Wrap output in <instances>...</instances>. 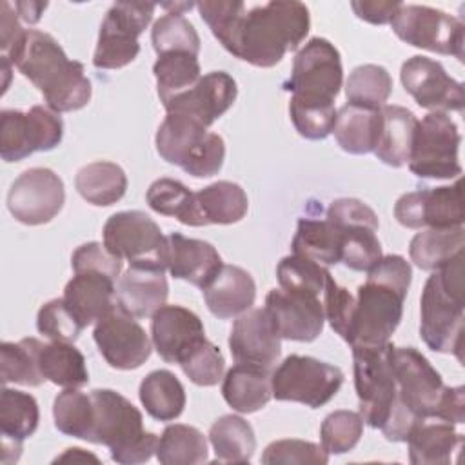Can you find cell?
<instances>
[{
    "label": "cell",
    "mask_w": 465,
    "mask_h": 465,
    "mask_svg": "<svg viewBox=\"0 0 465 465\" xmlns=\"http://www.w3.org/2000/svg\"><path fill=\"white\" fill-rule=\"evenodd\" d=\"M5 56L44 94L54 113L78 111L89 104L93 87L84 64L67 58L49 33L27 29Z\"/></svg>",
    "instance_id": "cell-1"
},
{
    "label": "cell",
    "mask_w": 465,
    "mask_h": 465,
    "mask_svg": "<svg viewBox=\"0 0 465 465\" xmlns=\"http://www.w3.org/2000/svg\"><path fill=\"white\" fill-rule=\"evenodd\" d=\"M358 287L349 336L351 349H374L391 341L401 322L403 302L412 280L411 263L400 254L381 256Z\"/></svg>",
    "instance_id": "cell-2"
},
{
    "label": "cell",
    "mask_w": 465,
    "mask_h": 465,
    "mask_svg": "<svg viewBox=\"0 0 465 465\" xmlns=\"http://www.w3.org/2000/svg\"><path fill=\"white\" fill-rule=\"evenodd\" d=\"M311 29L305 4L296 0H272L247 7L232 56L254 65L272 67L285 53L298 49Z\"/></svg>",
    "instance_id": "cell-3"
},
{
    "label": "cell",
    "mask_w": 465,
    "mask_h": 465,
    "mask_svg": "<svg viewBox=\"0 0 465 465\" xmlns=\"http://www.w3.org/2000/svg\"><path fill=\"white\" fill-rule=\"evenodd\" d=\"M463 252L432 271L420 300V336L436 352L454 354L463 361V318H465Z\"/></svg>",
    "instance_id": "cell-4"
},
{
    "label": "cell",
    "mask_w": 465,
    "mask_h": 465,
    "mask_svg": "<svg viewBox=\"0 0 465 465\" xmlns=\"http://www.w3.org/2000/svg\"><path fill=\"white\" fill-rule=\"evenodd\" d=\"M93 430L89 443L105 445L111 460L120 465H136L151 460L158 447V436L143 430L142 412L113 389H94Z\"/></svg>",
    "instance_id": "cell-5"
},
{
    "label": "cell",
    "mask_w": 465,
    "mask_h": 465,
    "mask_svg": "<svg viewBox=\"0 0 465 465\" xmlns=\"http://www.w3.org/2000/svg\"><path fill=\"white\" fill-rule=\"evenodd\" d=\"M154 142L158 154L167 163L182 167L194 178L214 176L223 165V138L185 114L167 113Z\"/></svg>",
    "instance_id": "cell-6"
},
{
    "label": "cell",
    "mask_w": 465,
    "mask_h": 465,
    "mask_svg": "<svg viewBox=\"0 0 465 465\" xmlns=\"http://www.w3.org/2000/svg\"><path fill=\"white\" fill-rule=\"evenodd\" d=\"M343 84L340 51L325 38H311L294 56L292 73L283 82L291 100L305 104H334Z\"/></svg>",
    "instance_id": "cell-7"
},
{
    "label": "cell",
    "mask_w": 465,
    "mask_h": 465,
    "mask_svg": "<svg viewBox=\"0 0 465 465\" xmlns=\"http://www.w3.org/2000/svg\"><path fill=\"white\" fill-rule=\"evenodd\" d=\"M104 245L133 267L167 269V236L143 211H122L107 218Z\"/></svg>",
    "instance_id": "cell-8"
},
{
    "label": "cell",
    "mask_w": 465,
    "mask_h": 465,
    "mask_svg": "<svg viewBox=\"0 0 465 465\" xmlns=\"http://www.w3.org/2000/svg\"><path fill=\"white\" fill-rule=\"evenodd\" d=\"M460 131L447 113H429L418 120L411 154L409 169L418 178H458L461 165L458 158Z\"/></svg>",
    "instance_id": "cell-9"
},
{
    "label": "cell",
    "mask_w": 465,
    "mask_h": 465,
    "mask_svg": "<svg viewBox=\"0 0 465 465\" xmlns=\"http://www.w3.org/2000/svg\"><path fill=\"white\" fill-rule=\"evenodd\" d=\"M343 383L340 367L312 356L291 354L272 372V398L318 409L331 401Z\"/></svg>",
    "instance_id": "cell-10"
},
{
    "label": "cell",
    "mask_w": 465,
    "mask_h": 465,
    "mask_svg": "<svg viewBox=\"0 0 465 465\" xmlns=\"http://www.w3.org/2000/svg\"><path fill=\"white\" fill-rule=\"evenodd\" d=\"M392 349L391 341L374 349H352L358 412L363 423L374 429L383 427L398 396Z\"/></svg>",
    "instance_id": "cell-11"
},
{
    "label": "cell",
    "mask_w": 465,
    "mask_h": 465,
    "mask_svg": "<svg viewBox=\"0 0 465 465\" xmlns=\"http://www.w3.org/2000/svg\"><path fill=\"white\" fill-rule=\"evenodd\" d=\"M154 9L156 4L151 2H114L102 20L93 65L120 69L131 64L140 53L138 36L153 20Z\"/></svg>",
    "instance_id": "cell-12"
},
{
    "label": "cell",
    "mask_w": 465,
    "mask_h": 465,
    "mask_svg": "<svg viewBox=\"0 0 465 465\" xmlns=\"http://www.w3.org/2000/svg\"><path fill=\"white\" fill-rule=\"evenodd\" d=\"M391 27L409 45L438 54H452L463 62L465 25L460 18L445 11L429 5L401 4L391 20Z\"/></svg>",
    "instance_id": "cell-13"
},
{
    "label": "cell",
    "mask_w": 465,
    "mask_h": 465,
    "mask_svg": "<svg viewBox=\"0 0 465 465\" xmlns=\"http://www.w3.org/2000/svg\"><path fill=\"white\" fill-rule=\"evenodd\" d=\"M64 136V120L44 105L29 111L4 109L0 113V156L4 162H20L36 151L54 149Z\"/></svg>",
    "instance_id": "cell-14"
},
{
    "label": "cell",
    "mask_w": 465,
    "mask_h": 465,
    "mask_svg": "<svg viewBox=\"0 0 465 465\" xmlns=\"http://www.w3.org/2000/svg\"><path fill=\"white\" fill-rule=\"evenodd\" d=\"M392 369L401 405L420 420L436 418L445 385L429 360L414 347H394Z\"/></svg>",
    "instance_id": "cell-15"
},
{
    "label": "cell",
    "mask_w": 465,
    "mask_h": 465,
    "mask_svg": "<svg viewBox=\"0 0 465 465\" xmlns=\"http://www.w3.org/2000/svg\"><path fill=\"white\" fill-rule=\"evenodd\" d=\"M65 189L62 178L47 167L24 171L9 187L7 209L24 225L51 222L64 207Z\"/></svg>",
    "instance_id": "cell-16"
},
{
    "label": "cell",
    "mask_w": 465,
    "mask_h": 465,
    "mask_svg": "<svg viewBox=\"0 0 465 465\" xmlns=\"http://www.w3.org/2000/svg\"><path fill=\"white\" fill-rule=\"evenodd\" d=\"M93 338L104 360L120 371L142 367L153 351V341L145 329L118 305L94 323Z\"/></svg>",
    "instance_id": "cell-17"
},
{
    "label": "cell",
    "mask_w": 465,
    "mask_h": 465,
    "mask_svg": "<svg viewBox=\"0 0 465 465\" xmlns=\"http://www.w3.org/2000/svg\"><path fill=\"white\" fill-rule=\"evenodd\" d=\"M394 216L407 229L463 227L461 182L401 194L394 203Z\"/></svg>",
    "instance_id": "cell-18"
},
{
    "label": "cell",
    "mask_w": 465,
    "mask_h": 465,
    "mask_svg": "<svg viewBox=\"0 0 465 465\" xmlns=\"http://www.w3.org/2000/svg\"><path fill=\"white\" fill-rule=\"evenodd\" d=\"M400 78L414 102L430 113L461 111L465 105L461 82L450 78L443 65L432 58L421 54L407 58L401 65Z\"/></svg>",
    "instance_id": "cell-19"
},
{
    "label": "cell",
    "mask_w": 465,
    "mask_h": 465,
    "mask_svg": "<svg viewBox=\"0 0 465 465\" xmlns=\"http://www.w3.org/2000/svg\"><path fill=\"white\" fill-rule=\"evenodd\" d=\"M263 309L282 340L312 341L323 331L325 312L316 294L271 289Z\"/></svg>",
    "instance_id": "cell-20"
},
{
    "label": "cell",
    "mask_w": 465,
    "mask_h": 465,
    "mask_svg": "<svg viewBox=\"0 0 465 465\" xmlns=\"http://www.w3.org/2000/svg\"><path fill=\"white\" fill-rule=\"evenodd\" d=\"M229 351L236 363L272 372L282 354V338L265 309H249L234 320Z\"/></svg>",
    "instance_id": "cell-21"
},
{
    "label": "cell",
    "mask_w": 465,
    "mask_h": 465,
    "mask_svg": "<svg viewBox=\"0 0 465 465\" xmlns=\"http://www.w3.org/2000/svg\"><path fill=\"white\" fill-rule=\"evenodd\" d=\"M238 87L225 71L203 74L191 89L176 94L163 104L167 113L185 114L205 127H211L234 104Z\"/></svg>",
    "instance_id": "cell-22"
},
{
    "label": "cell",
    "mask_w": 465,
    "mask_h": 465,
    "mask_svg": "<svg viewBox=\"0 0 465 465\" xmlns=\"http://www.w3.org/2000/svg\"><path fill=\"white\" fill-rule=\"evenodd\" d=\"M202 340H205V331L200 316L182 305H162L151 316V341L167 363L180 365Z\"/></svg>",
    "instance_id": "cell-23"
},
{
    "label": "cell",
    "mask_w": 465,
    "mask_h": 465,
    "mask_svg": "<svg viewBox=\"0 0 465 465\" xmlns=\"http://www.w3.org/2000/svg\"><path fill=\"white\" fill-rule=\"evenodd\" d=\"M222 265L218 251L209 242L187 238L180 232L167 236V269L173 278L205 289Z\"/></svg>",
    "instance_id": "cell-24"
},
{
    "label": "cell",
    "mask_w": 465,
    "mask_h": 465,
    "mask_svg": "<svg viewBox=\"0 0 465 465\" xmlns=\"http://www.w3.org/2000/svg\"><path fill=\"white\" fill-rule=\"evenodd\" d=\"M40 420L35 396L24 391L7 389L0 394V434H2V463H16L22 454V443L33 436Z\"/></svg>",
    "instance_id": "cell-25"
},
{
    "label": "cell",
    "mask_w": 465,
    "mask_h": 465,
    "mask_svg": "<svg viewBox=\"0 0 465 465\" xmlns=\"http://www.w3.org/2000/svg\"><path fill=\"white\" fill-rule=\"evenodd\" d=\"M116 280L104 272L84 271L74 272V276L65 283L64 302L80 325L85 329L105 316L114 305Z\"/></svg>",
    "instance_id": "cell-26"
},
{
    "label": "cell",
    "mask_w": 465,
    "mask_h": 465,
    "mask_svg": "<svg viewBox=\"0 0 465 465\" xmlns=\"http://www.w3.org/2000/svg\"><path fill=\"white\" fill-rule=\"evenodd\" d=\"M169 283L163 271L133 267L116 282V305L133 318H151L162 305H165Z\"/></svg>",
    "instance_id": "cell-27"
},
{
    "label": "cell",
    "mask_w": 465,
    "mask_h": 465,
    "mask_svg": "<svg viewBox=\"0 0 465 465\" xmlns=\"http://www.w3.org/2000/svg\"><path fill=\"white\" fill-rule=\"evenodd\" d=\"M207 309L220 320L240 316L249 311L256 298L252 276L238 265H222L213 282L202 289Z\"/></svg>",
    "instance_id": "cell-28"
},
{
    "label": "cell",
    "mask_w": 465,
    "mask_h": 465,
    "mask_svg": "<svg viewBox=\"0 0 465 465\" xmlns=\"http://www.w3.org/2000/svg\"><path fill=\"white\" fill-rule=\"evenodd\" d=\"M222 396L232 411L251 414L263 409L272 398L271 371L236 363L223 376Z\"/></svg>",
    "instance_id": "cell-29"
},
{
    "label": "cell",
    "mask_w": 465,
    "mask_h": 465,
    "mask_svg": "<svg viewBox=\"0 0 465 465\" xmlns=\"http://www.w3.org/2000/svg\"><path fill=\"white\" fill-rule=\"evenodd\" d=\"M381 129V107H361L345 104L336 113L332 127L338 145L349 154L372 153Z\"/></svg>",
    "instance_id": "cell-30"
},
{
    "label": "cell",
    "mask_w": 465,
    "mask_h": 465,
    "mask_svg": "<svg viewBox=\"0 0 465 465\" xmlns=\"http://www.w3.org/2000/svg\"><path fill=\"white\" fill-rule=\"evenodd\" d=\"M343 229L329 218H300L292 238V252L305 256L320 265L341 262Z\"/></svg>",
    "instance_id": "cell-31"
},
{
    "label": "cell",
    "mask_w": 465,
    "mask_h": 465,
    "mask_svg": "<svg viewBox=\"0 0 465 465\" xmlns=\"http://www.w3.org/2000/svg\"><path fill=\"white\" fill-rule=\"evenodd\" d=\"M418 118L401 105H381V129L374 154L385 165L401 167L409 162Z\"/></svg>",
    "instance_id": "cell-32"
},
{
    "label": "cell",
    "mask_w": 465,
    "mask_h": 465,
    "mask_svg": "<svg viewBox=\"0 0 465 465\" xmlns=\"http://www.w3.org/2000/svg\"><path fill=\"white\" fill-rule=\"evenodd\" d=\"M409 460L414 465H449L452 454L461 449L463 434L452 423L421 421L407 438Z\"/></svg>",
    "instance_id": "cell-33"
},
{
    "label": "cell",
    "mask_w": 465,
    "mask_h": 465,
    "mask_svg": "<svg viewBox=\"0 0 465 465\" xmlns=\"http://www.w3.org/2000/svg\"><path fill=\"white\" fill-rule=\"evenodd\" d=\"M38 367L44 380L65 389H80L89 383V372L84 354L67 341H49L38 340L36 349Z\"/></svg>",
    "instance_id": "cell-34"
},
{
    "label": "cell",
    "mask_w": 465,
    "mask_h": 465,
    "mask_svg": "<svg viewBox=\"0 0 465 465\" xmlns=\"http://www.w3.org/2000/svg\"><path fill=\"white\" fill-rule=\"evenodd\" d=\"M74 187L87 203L107 207L124 198L127 176L118 163L98 160L84 165L76 173Z\"/></svg>",
    "instance_id": "cell-35"
},
{
    "label": "cell",
    "mask_w": 465,
    "mask_h": 465,
    "mask_svg": "<svg viewBox=\"0 0 465 465\" xmlns=\"http://www.w3.org/2000/svg\"><path fill=\"white\" fill-rule=\"evenodd\" d=\"M194 198L203 225L236 223L247 214L249 209L245 191L238 183L227 180L214 182L196 191Z\"/></svg>",
    "instance_id": "cell-36"
},
{
    "label": "cell",
    "mask_w": 465,
    "mask_h": 465,
    "mask_svg": "<svg viewBox=\"0 0 465 465\" xmlns=\"http://www.w3.org/2000/svg\"><path fill=\"white\" fill-rule=\"evenodd\" d=\"M138 396L147 414L158 421L176 420L187 401L182 381L167 369L149 372L140 383Z\"/></svg>",
    "instance_id": "cell-37"
},
{
    "label": "cell",
    "mask_w": 465,
    "mask_h": 465,
    "mask_svg": "<svg viewBox=\"0 0 465 465\" xmlns=\"http://www.w3.org/2000/svg\"><path fill=\"white\" fill-rule=\"evenodd\" d=\"M465 247L463 227L449 229H425L411 240L409 254L411 260L423 271H438Z\"/></svg>",
    "instance_id": "cell-38"
},
{
    "label": "cell",
    "mask_w": 465,
    "mask_h": 465,
    "mask_svg": "<svg viewBox=\"0 0 465 465\" xmlns=\"http://www.w3.org/2000/svg\"><path fill=\"white\" fill-rule=\"evenodd\" d=\"M209 440L216 461L249 463L256 450V438L251 423L236 414L218 418L209 429Z\"/></svg>",
    "instance_id": "cell-39"
},
{
    "label": "cell",
    "mask_w": 465,
    "mask_h": 465,
    "mask_svg": "<svg viewBox=\"0 0 465 465\" xmlns=\"http://www.w3.org/2000/svg\"><path fill=\"white\" fill-rule=\"evenodd\" d=\"M149 207L163 216H173L183 225L202 227V218L196 207L194 193L178 180L158 178L154 180L145 194Z\"/></svg>",
    "instance_id": "cell-40"
},
{
    "label": "cell",
    "mask_w": 465,
    "mask_h": 465,
    "mask_svg": "<svg viewBox=\"0 0 465 465\" xmlns=\"http://www.w3.org/2000/svg\"><path fill=\"white\" fill-rule=\"evenodd\" d=\"M207 440L191 425H167L158 438L156 460L162 465H198L207 461Z\"/></svg>",
    "instance_id": "cell-41"
},
{
    "label": "cell",
    "mask_w": 465,
    "mask_h": 465,
    "mask_svg": "<svg viewBox=\"0 0 465 465\" xmlns=\"http://www.w3.org/2000/svg\"><path fill=\"white\" fill-rule=\"evenodd\" d=\"M153 73L156 78V91L162 105L176 94L191 89L202 78L198 56L189 53L158 54L153 65Z\"/></svg>",
    "instance_id": "cell-42"
},
{
    "label": "cell",
    "mask_w": 465,
    "mask_h": 465,
    "mask_svg": "<svg viewBox=\"0 0 465 465\" xmlns=\"http://www.w3.org/2000/svg\"><path fill=\"white\" fill-rule=\"evenodd\" d=\"M38 340L24 338L20 341H4L0 345V376L2 383H20L27 387L42 385L44 376L36 358Z\"/></svg>",
    "instance_id": "cell-43"
},
{
    "label": "cell",
    "mask_w": 465,
    "mask_h": 465,
    "mask_svg": "<svg viewBox=\"0 0 465 465\" xmlns=\"http://www.w3.org/2000/svg\"><path fill=\"white\" fill-rule=\"evenodd\" d=\"M392 91V78L389 71L376 64H363L351 71L345 82L347 104L361 107H381Z\"/></svg>",
    "instance_id": "cell-44"
},
{
    "label": "cell",
    "mask_w": 465,
    "mask_h": 465,
    "mask_svg": "<svg viewBox=\"0 0 465 465\" xmlns=\"http://www.w3.org/2000/svg\"><path fill=\"white\" fill-rule=\"evenodd\" d=\"M54 427L78 440L89 441L93 430V400L91 394L78 389H65L53 401Z\"/></svg>",
    "instance_id": "cell-45"
},
{
    "label": "cell",
    "mask_w": 465,
    "mask_h": 465,
    "mask_svg": "<svg viewBox=\"0 0 465 465\" xmlns=\"http://www.w3.org/2000/svg\"><path fill=\"white\" fill-rule=\"evenodd\" d=\"M151 42L156 54L163 53H189L198 56L200 36L194 25L182 15L165 13L151 29Z\"/></svg>",
    "instance_id": "cell-46"
},
{
    "label": "cell",
    "mask_w": 465,
    "mask_h": 465,
    "mask_svg": "<svg viewBox=\"0 0 465 465\" xmlns=\"http://www.w3.org/2000/svg\"><path fill=\"white\" fill-rule=\"evenodd\" d=\"M196 7L214 38L223 45L225 51L232 53L247 5L240 0H203L198 2Z\"/></svg>",
    "instance_id": "cell-47"
},
{
    "label": "cell",
    "mask_w": 465,
    "mask_h": 465,
    "mask_svg": "<svg viewBox=\"0 0 465 465\" xmlns=\"http://www.w3.org/2000/svg\"><path fill=\"white\" fill-rule=\"evenodd\" d=\"M331 272L325 265H320L305 256L289 254L280 260L276 267V276L280 289L296 291V292H309L320 296L325 287V278Z\"/></svg>",
    "instance_id": "cell-48"
},
{
    "label": "cell",
    "mask_w": 465,
    "mask_h": 465,
    "mask_svg": "<svg viewBox=\"0 0 465 465\" xmlns=\"http://www.w3.org/2000/svg\"><path fill=\"white\" fill-rule=\"evenodd\" d=\"M363 434V420L354 411H334L325 416L320 427V441L327 454L352 450Z\"/></svg>",
    "instance_id": "cell-49"
},
{
    "label": "cell",
    "mask_w": 465,
    "mask_h": 465,
    "mask_svg": "<svg viewBox=\"0 0 465 465\" xmlns=\"http://www.w3.org/2000/svg\"><path fill=\"white\" fill-rule=\"evenodd\" d=\"M180 367L194 385L213 387L223 378L225 360L220 349L205 338L185 354Z\"/></svg>",
    "instance_id": "cell-50"
},
{
    "label": "cell",
    "mask_w": 465,
    "mask_h": 465,
    "mask_svg": "<svg viewBox=\"0 0 465 465\" xmlns=\"http://www.w3.org/2000/svg\"><path fill=\"white\" fill-rule=\"evenodd\" d=\"M381 243L374 229L345 227L341 243V262L352 271H371L381 258Z\"/></svg>",
    "instance_id": "cell-51"
},
{
    "label": "cell",
    "mask_w": 465,
    "mask_h": 465,
    "mask_svg": "<svg viewBox=\"0 0 465 465\" xmlns=\"http://www.w3.org/2000/svg\"><path fill=\"white\" fill-rule=\"evenodd\" d=\"M334 104H305V102H289V114L294 124V129L300 136L307 140H323L332 133L336 122Z\"/></svg>",
    "instance_id": "cell-52"
},
{
    "label": "cell",
    "mask_w": 465,
    "mask_h": 465,
    "mask_svg": "<svg viewBox=\"0 0 465 465\" xmlns=\"http://www.w3.org/2000/svg\"><path fill=\"white\" fill-rule=\"evenodd\" d=\"M36 329L51 341L74 343L84 331L80 322L65 305L64 298H54L44 303L36 314Z\"/></svg>",
    "instance_id": "cell-53"
},
{
    "label": "cell",
    "mask_w": 465,
    "mask_h": 465,
    "mask_svg": "<svg viewBox=\"0 0 465 465\" xmlns=\"http://www.w3.org/2000/svg\"><path fill=\"white\" fill-rule=\"evenodd\" d=\"M329 454L322 445L305 440H278L265 447L262 463L265 465H325Z\"/></svg>",
    "instance_id": "cell-54"
},
{
    "label": "cell",
    "mask_w": 465,
    "mask_h": 465,
    "mask_svg": "<svg viewBox=\"0 0 465 465\" xmlns=\"http://www.w3.org/2000/svg\"><path fill=\"white\" fill-rule=\"evenodd\" d=\"M323 312L325 320H329L332 331L340 334L345 341H349L352 316H354V296L329 274L325 278L323 287Z\"/></svg>",
    "instance_id": "cell-55"
},
{
    "label": "cell",
    "mask_w": 465,
    "mask_h": 465,
    "mask_svg": "<svg viewBox=\"0 0 465 465\" xmlns=\"http://www.w3.org/2000/svg\"><path fill=\"white\" fill-rule=\"evenodd\" d=\"M71 267L74 272H84V271L104 272L118 282L122 272V260L116 258L104 243L87 242L76 247V251L73 252Z\"/></svg>",
    "instance_id": "cell-56"
},
{
    "label": "cell",
    "mask_w": 465,
    "mask_h": 465,
    "mask_svg": "<svg viewBox=\"0 0 465 465\" xmlns=\"http://www.w3.org/2000/svg\"><path fill=\"white\" fill-rule=\"evenodd\" d=\"M325 218L334 222L338 227H369L378 231L380 222L376 213L356 198H338L327 207Z\"/></svg>",
    "instance_id": "cell-57"
},
{
    "label": "cell",
    "mask_w": 465,
    "mask_h": 465,
    "mask_svg": "<svg viewBox=\"0 0 465 465\" xmlns=\"http://www.w3.org/2000/svg\"><path fill=\"white\" fill-rule=\"evenodd\" d=\"M403 2H381V0H363V2H352L351 7L356 13L358 18L374 24V25H383L391 24L392 16L400 9Z\"/></svg>",
    "instance_id": "cell-58"
},
{
    "label": "cell",
    "mask_w": 465,
    "mask_h": 465,
    "mask_svg": "<svg viewBox=\"0 0 465 465\" xmlns=\"http://www.w3.org/2000/svg\"><path fill=\"white\" fill-rule=\"evenodd\" d=\"M436 420L452 425H460L465 421V389L461 385L445 387V392L438 405Z\"/></svg>",
    "instance_id": "cell-59"
},
{
    "label": "cell",
    "mask_w": 465,
    "mask_h": 465,
    "mask_svg": "<svg viewBox=\"0 0 465 465\" xmlns=\"http://www.w3.org/2000/svg\"><path fill=\"white\" fill-rule=\"evenodd\" d=\"M24 33H25V29H22V25L18 22L15 5L9 4L7 0H4L2 7H0V47H2L4 54L22 38Z\"/></svg>",
    "instance_id": "cell-60"
},
{
    "label": "cell",
    "mask_w": 465,
    "mask_h": 465,
    "mask_svg": "<svg viewBox=\"0 0 465 465\" xmlns=\"http://www.w3.org/2000/svg\"><path fill=\"white\" fill-rule=\"evenodd\" d=\"M13 5L20 20L27 24H36L47 7V2H15Z\"/></svg>",
    "instance_id": "cell-61"
},
{
    "label": "cell",
    "mask_w": 465,
    "mask_h": 465,
    "mask_svg": "<svg viewBox=\"0 0 465 465\" xmlns=\"http://www.w3.org/2000/svg\"><path fill=\"white\" fill-rule=\"evenodd\" d=\"M62 463V461H93V463H100V460L94 456V454H89V452H85L84 449H80V447H71V449H67L62 456H58L56 460H54V463Z\"/></svg>",
    "instance_id": "cell-62"
},
{
    "label": "cell",
    "mask_w": 465,
    "mask_h": 465,
    "mask_svg": "<svg viewBox=\"0 0 465 465\" xmlns=\"http://www.w3.org/2000/svg\"><path fill=\"white\" fill-rule=\"evenodd\" d=\"M2 73H4V89H2V93H5L7 87H9V76H11V60L5 54H2Z\"/></svg>",
    "instance_id": "cell-63"
}]
</instances>
